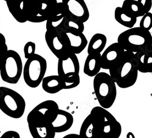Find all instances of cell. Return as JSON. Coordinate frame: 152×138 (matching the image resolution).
Wrapping results in <instances>:
<instances>
[{
  "mask_svg": "<svg viewBox=\"0 0 152 138\" xmlns=\"http://www.w3.org/2000/svg\"><path fill=\"white\" fill-rule=\"evenodd\" d=\"M107 42V37L104 34L100 33L94 34L88 43V54H100L104 51Z\"/></svg>",
  "mask_w": 152,
  "mask_h": 138,
  "instance_id": "obj_21",
  "label": "cell"
},
{
  "mask_svg": "<svg viewBox=\"0 0 152 138\" xmlns=\"http://www.w3.org/2000/svg\"><path fill=\"white\" fill-rule=\"evenodd\" d=\"M122 8L126 13L136 18L142 17L145 14L144 6L139 0H125Z\"/></svg>",
  "mask_w": 152,
  "mask_h": 138,
  "instance_id": "obj_22",
  "label": "cell"
},
{
  "mask_svg": "<svg viewBox=\"0 0 152 138\" xmlns=\"http://www.w3.org/2000/svg\"><path fill=\"white\" fill-rule=\"evenodd\" d=\"M64 3L66 14L75 21L86 22L90 18V12L83 0H62Z\"/></svg>",
  "mask_w": 152,
  "mask_h": 138,
  "instance_id": "obj_10",
  "label": "cell"
},
{
  "mask_svg": "<svg viewBox=\"0 0 152 138\" xmlns=\"http://www.w3.org/2000/svg\"><path fill=\"white\" fill-rule=\"evenodd\" d=\"M53 1H40L36 0L23 1V10L27 21L31 23L46 21L51 12Z\"/></svg>",
  "mask_w": 152,
  "mask_h": 138,
  "instance_id": "obj_8",
  "label": "cell"
},
{
  "mask_svg": "<svg viewBox=\"0 0 152 138\" xmlns=\"http://www.w3.org/2000/svg\"><path fill=\"white\" fill-rule=\"evenodd\" d=\"M23 71V62L19 54L14 50H8L0 69L1 79L10 84H17Z\"/></svg>",
  "mask_w": 152,
  "mask_h": 138,
  "instance_id": "obj_7",
  "label": "cell"
},
{
  "mask_svg": "<svg viewBox=\"0 0 152 138\" xmlns=\"http://www.w3.org/2000/svg\"><path fill=\"white\" fill-rule=\"evenodd\" d=\"M66 14L65 6L62 0L60 1L54 0L50 16L46 21V31L60 34L61 33V24L64 21Z\"/></svg>",
  "mask_w": 152,
  "mask_h": 138,
  "instance_id": "obj_11",
  "label": "cell"
},
{
  "mask_svg": "<svg viewBox=\"0 0 152 138\" xmlns=\"http://www.w3.org/2000/svg\"><path fill=\"white\" fill-rule=\"evenodd\" d=\"M91 116L94 138H119L122 133L121 123L106 109L94 107Z\"/></svg>",
  "mask_w": 152,
  "mask_h": 138,
  "instance_id": "obj_2",
  "label": "cell"
},
{
  "mask_svg": "<svg viewBox=\"0 0 152 138\" xmlns=\"http://www.w3.org/2000/svg\"><path fill=\"white\" fill-rule=\"evenodd\" d=\"M109 71L113 80L121 88H128L134 85L139 72L134 53L125 51L122 57Z\"/></svg>",
  "mask_w": 152,
  "mask_h": 138,
  "instance_id": "obj_1",
  "label": "cell"
},
{
  "mask_svg": "<svg viewBox=\"0 0 152 138\" xmlns=\"http://www.w3.org/2000/svg\"><path fill=\"white\" fill-rule=\"evenodd\" d=\"M60 35L70 53L76 55L81 53L88 44L83 33H72L63 31Z\"/></svg>",
  "mask_w": 152,
  "mask_h": 138,
  "instance_id": "obj_12",
  "label": "cell"
},
{
  "mask_svg": "<svg viewBox=\"0 0 152 138\" xmlns=\"http://www.w3.org/2000/svg\"><path fill=\"white\" fill-rule=\"evenodd\" d=\"M73 123L74 118L70 112L59 109L51 124L56 133H57L68 131L71 128Z\"/></svg>",
  "mask_w": 152,
  "mask_h": 138,
  "instance_id": "obj_17",
  "label": "cell"
},
{
  "mask_svg": "<svg viewBox=\"0 0 152 138\" xmlns=\"http://www.w3.org/2000/svg\"><path fill=\"white\" fill-rule=\"evenodd\" d=\"M46 70V60L40 55L35 54L27 60L24 66L23 74L25 83L32 88H35L42 82Z\"/></svg>",
  "mask_w": 152,
  "mask_h": 138,
  "instance_id": "obj_6",
  "label": "cell"
},
{
  "mask_svg": "<svg viewBox=\"0 0 152 138\" xmlns=\"http://www.w3.org/2000/svg\"><path fill=\"white\" fill-rule=\"evenodd\" d=\"M64 82V90L72 89L79 85L80 82V78L79 75L72 76L63 79Z\"/></svg>",
  "mask_w": 152,
  "mask_h": 138,
  "instance_id": "obj_26",
  "label": "cell"
},
{
  "mask_svg": "<svg viewBox=\"0 0 152 138\" xmlns=\"http://www.w3.org/2000/svg\"><path fill=\"white\" fill-rule=\"evenodd\" d=\"M8 50L5 37L3 34L0 33V54L6 53Z\"/></svg>",
  "mask_w": 152,
  "mask_h": 138,
  "instance_id": "obj_29",
  "label": "cell"
},
{
  "mask_svg": "<svg viewBox=\"0 0 152 138\" xmlns=\"http://www.w3.org/2000/svg\"><path fill=\"white\" fill-rule=\"evenodd\" d=\"M63 138H82L79 134H69L65 136Z\"/></svg>",
  "mask_w": 152,
  "mask_h": 138,
  "instance_id": "obj_32",
  "label": "cell"
},
{
  "mask_svg": "<svg viewBox=\"0 0 152 138\" xmlns=\"http://www.w3.org/2000/svg\"><path fill=\"white\" fill-rule=\"evenodd\" d=\"M79 72L80 64L76 54L70 53L67 58L58 59L57 73L62 79L79 75Z\"/></svg>",
  "mask_w": 152,
  "mask_h": 138,
  "instance_id": "obj_14",
  "label": "cell"
},
{
  "mask_svg": "<svg viewBox=\"0 0 152 138\" xmlns=\"http://www.w3.org/2000/svg\"><path fill=\"white\" fill-rule=\"evenodd\" d=\"M151 75H152V72H151Z\"/></svg>",
  "mask_w": 152,
  "mask_h": 138,
  "instance_id": "obj_35",
  "label": "cell"
},
{
  "mask_svg": "<svg viewBox=\"0 0 152 138\" xmlns=\"http://www.w3.org/2000/svg\"><path fill=\"white\" fill-rule=\"evenodd\" d=\"M144 6L145 14L148 13L152 7V1L151 0H139Z\"/></svg>",
  "mask_w": 152,
  "mask_h": 138,
  "instance_id": "obj_31",
  "label": "cell"
},
{
  "mask_svg": "<svg viewBox=\"0 0 152 138\" xmlns=\"http://www.w3.org/2000/svg\"><path fill=\"white\" fill-rule=\"evenodd\" d=\"M35 43L32 42H28L24 45V54L27 60L31 58L35 54Z\"/></svg>",
  "mask_w": 152,
  "mask_h": 138,
  "instance_id": "obj_28",
  "label": "cell"
},
{
  "mask_svg": "<svg viewBox=\"0 0 152 138\" xmlns=\"http://www.w3.org/2000/svg\"><path fill=\"white\" fill-rule=\"evenodd\" d=\"M118 43L125 51L135 54L152 46V35L141 28H133L120 34Z\"/></svg>",
  "mask_w": 152,
  "mask_h": 138,
  "instance_id": "obj_3",
  "label": "cell"
},
{
  "mask_svg": "<svg viewBox=\"0 0 152 138\" xmlns=\"http://www.w3.org/2000/svg\"><path fill=\"white\" fill-rule=\"evenodd\" d=\"M59 107L54 100H48L37 105L32 111L42 118L51 123L55 119Z\"/></svg>",
  "mask_w": 152,
  "mask_h": 138,
  "instance_id": "obj_16",
  "label": "cell"
},
{
  "mask_svg": "<svg viewBox=\"0 0 152 138\" xmlns=\"http://www.w3.org/2000/svg\"><path fill=\"white\" fill-rule=\"evenodd\" d=\"M101 69V54H88L84 64L83 72L86 76L93 77L100 72Z\"/></svg>",
  "mask_w": 152,
  "mask_h": 138,
  "instance_id": "obj_19",
  "label": "cell"
},
{
  "mask_svg": "<svg viewBox=\"0 0 152 138\" xmlns=\"http://www.w3.org/2000/svg\"><path fill=\"white\" fill-rule=\"evenodd\" d=\"M139 28L147 31H149L152 28V13L148 12L142 17Z\"/></svg>",
  "mask_w": 152,
  "mask_h": 138,
  "instance_id": "obj_27",
  "label": "cell"
},
{
  "mask_svg": "<svg viewBox=\"0 0 152 138\" xmlns=\"http://www.w3.org/2000/svg\"><path fill=\"white\" fill-rule=\"evenodd\" d=\"M124 49L117 42L110 45L101 55V65L104 69H110L122 57Z\"/></svg>",
  "mask_w": 152,
  "mask_h": 138,
  "instance_id": "obj_15",
  "label": "cell"
},
{
  "mask_svg": "<svg viewBox=\"0 0 152 138\" xmlns=\"http://www.w3.org/2000/svg\"><path fill=\"white\" fill-rule=\"evenodd\" d=\"M94 91L100 107L104 109L111 108L117 96L116 84L110 75L106 72H99L94 77Z\"/></svg>",
  "mask_w": 152,
  "mask_h": 138,
  "instance_id": "obj_4",
  "label": "cell"
},
{
  "mask_svg": "<svg viewBox=\"0 0 152 138\" xmlns=\"http://www.w3.org/2000/svg\"><path fill=\"white\" fill-rule=\"evenodd\" d=\"M6 53L0 54V69H1V66H2V65L3 64V61H4L5 56L6 55Z\"/></svg>",
  "mask_w": 152,
  "mask_h": 138,
  "instance_id": "obj_33",
  "label": "cell"
},
{
  "mask_svg": "<svg viewBox=\"0 0 152 138\" xmlns=\"http://www.w3.org/2000/svg\"><path fill=\"white\" fill-rule=\"evenodd\" d=\"M30 133L33 138H54L56 132L51 123L36 114L32 110L27 116Z\"/></svg>",
  "mask_w": 152,
  "mask_h": 138,
  "instance_id": "obj_9",
  "label": "cell"
},
{
  "mask_svg": "<svg viewBox=\"0 0 152 138\" xmlns=\"http://www.w3.org/2000/svg\"><path fill=\"white\" fill-rule=\"evenodd\" d=\"M115 18L117 22L122 26L133 28L137 21V18H134L126 12L121 7H117L115 10Z\"/></svg>",
  "mask_w": 152,
  "mask_h": 138,
  "instance_id": "obj_24",
  "label": "cell"
},
{
  "mask_svg": "<svg viewBox=\"0 0 152 138\" xmlns=\"http://www.w3.org/2000/svg\"><path fill=\"white\" fill-rule=\"evenodd\" d=\"M61 32L65 31L72 33H83L85 29L84 23L73 20L66 14L64 21L61 24Z\"/></svg>",
  "mask_w": 152,
  "mask_h": 138,
  "instance_id": "obj_25",
  "label": "cell"
},
{
  "mask_svg": "<svg viewBox=\"0 0 152 138\" xmlns=\"http://www.w3.org/2000/svg\"><path fill=\"white\" fill-rule=\"evenodd\" d=\"M26 109V102L18 93L7 87L0 86V110L13 119L21 118Z\"/></svg>",
  "mask_w": 152,
  "mask_h": 138,
  "instance_id": "obj_5",
  "label": "cell"
},
{
  "mask_svg": "<svg viewBox=\"0 0 152 138\" xmlns=\"http://www.w3.org/2000/svg\"><path fill=\"white\" fill-rule=\"evenodd\" d=\"M0 138H21L18 133L15 131H7L5 132Z\"/></svg>",
  "mask_w": 152,
  "mask_h": 138,
  "instance_id": "obj_30",
  "label": "cell"
},
{
  "mask_svg": "<svg viewBox=\"0 0 152 138\" xmlns=\"http://www.w3.org/2000/svg\"><path fill=\"white\" fill-rule=\"evenodd\" d=\"M126 138H135L134 135L132 132H129L126 134Z\"/></svg>",
  "mask_w": 152,
  "mask_h": 138,
  "instance_id": "obj_34",
  "label": "cell"
},
{
  "mask_svg": "<svg viewBox=\"0 0 152 138\" xmlns=\"http://www.w3.org/2000/svg\"><path fill=\"white\" fill-rule=\"evenodd\" d=\"M7 8L13 17L20 23H26L27 19L23 10L22 0H6Z\"/></svg>",
  "mask_w": 152,
  "mask_h": 138,
  "instance_id": "obj_23",
  "label": "cell"
},
{
  "mask_svg": "<svg viewBox=\"0 0 152 138\" xmlns=\"http://www.w3.org/2000/svg\"><path fill=\"white\" fill-rule=\"evenodd\" d=\"M134 54L137 62L138 71L142 73H151L152 46Z\"/></svg>",
  "mask_w": 152,
  "mask_h": 138,
  "instance_id": "obj_18",
  "label": "cell"
},
{
  "mask_svg": "<svg viewBox=\"0 0 152 138\" xmlns=\"http://www.w3.org/2000/svg\"><path fill=\"white\" fill-rule=\"evenodd\" d=\"M42 86L43 90L49 94H56L64 90V82L59 76H49L45 77Z\"/></svg>",
  "mask_w": 152,
  "mask_h": 138,
  "instance_id": "obj_20",
  "label": "cell"
},
{
  "mask_svg": "<svg viewBox=\"0 0 152 138\" xmlns=\"http://www.w3.org/2000/svg\"><path fill=\"white\" fill-rule=\"evenodd\" d=\"M45 41L50 51L58 60L66 58L69 55V50L59 34L46 31L45 32Z\"/></svg>",
  "mask_w": 152,
  "mask_h": 138,
  "instance_id": "obj_13",
  "label": "cell"
}]
</instances>
